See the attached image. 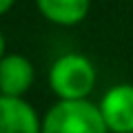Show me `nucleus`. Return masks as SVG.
I'll list each match as a JSON object with an SVG mask.
<instances>
[{"mask_svg":"<svg viewBox=\"0 0 133 133\" xmlns=\"http://www.w3.org/2000/svg\"><path fill=\"white\" fill-rule=\"evenodd\" d=\"M47 80L58 100H87L98 84V71L84 53L69 51L53 60Z\"/></svg>","mask_w":133,"mask_h":133,"instance_id":"1","label":"nucleus"},{"mask_svg":"<svg viewBox=\"0 0 133 133\" xmlns=\"http://www.w3.org/2000/svg\"><path fill=\"white\" fill-rule=\"evenodd\" d=\"M42 133H109L100 107L87 100H58L42 115Z\"/></svg>","mask_w":133,"mask_h":133,"instance_id":"2","label":"nucleus"},{"mask_svg":"<svg viewBox=\"0 0 133 133\" xmlns=\"http://www.w3.org/2000/svg\"><path fill=\"white\" fill-rule=\"evenodd\" d=\"M111 133H133V84L120 82L102 93L98 102Z\"/></svg>","mask_w":133,"mask_h":133,"instance_id":"3","label":"nucleus"},{"mask_svg":"<svg viewBox=\"0 0 133 133\" xmlns=\"http://www.w3.org/2000/svg\"><path fill=\"white\" fill-rule=\"evenodd\" d=\"M0 133H42V118L27 98L0 95Z\"/></svg>","mask_w":133,"mask_h":133,"instance_id":"4","label":"nucleus"},{"mask_svg":"<svg viewBox=\"0 0 133 133\" xmlns=\"http://www.w3.org/2000/svg\"><path fill=\"white\" fill-rule=\"evenodd\" d=\"M36 82V66L22 53H9L0 58V95L24 98Z\"/></svg>","mask_w":133,"mask_h":133,"instance_id":"5","label":"nucleus"},{"mask_svg":"<svg viewBox=\"0 0 133 133\" xmlns=\"http://www.w3.org/2000/svg\"><path fill=\"white\" fill-rule=\"evenodd\" d=\"M36 9L51 24L76 27L89 16L91 0H36Z\"/></svg>","mask_w":133,"mask_h":133,"instance_id":"6","label":"nucleus"},{"mask_svg":"<svg viewBox=\"0 0 133 133\" xmlns=\"http://www.w3.org/2000/svg\"><path fill=\"white\" fill-rule=\"evenodd\" d=\"M14 5H16V0H0V18L5 14H9L14 9Z\"/></svg>","mask_w":133,"mask_h":133,"instance_id":"7","label":"nucleus"},{"mask_svg":"<svg viewBox=\"0 0 133 133\" xmlns=\"http://www.w3.org/2000/svg\"><path fill=\"white\" fill-rule=\"evenodd\" d=\"M7 53V38H5V33H2V29H0V58Z\"/></svg>","mask_w":133,"mask_h":133,"instance_id":"8","label":"nucleus"},{"mask_svg":"<svg viewBox=\"0 0 133 133\" xmlns=\"http://www.w3.org/2000/svg\"><path fill=\"white\" fill-rule=\"evenodd\" d=\"M109 133H111V131H109Z\"/></svg>","mask_w":133,"mask_h":133,"instance_id":"9","label":"nucleus"}]
</instances>
